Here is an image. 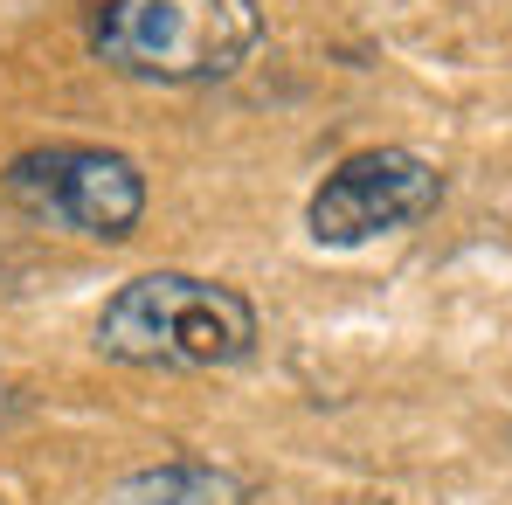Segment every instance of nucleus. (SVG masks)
<instances>
[{"instance_id":"nucleus-1","label":"nucleus","mask_w":512,"mask_h":505,"mask_svg":"<svg viewBox=\"0 0 512 505\" xmlns=\"http://www.w3.org/2000/svg\"><path fill=\"white\" fill-rule=\"evenodd\" d=\"M97 346L125 367H167V374L236 367L256 346V305L215 277L146 270L97 312Z\"/></svg>"},{"instance_id":"nucleus-2","label":"nucleus","mask_w":512,"mask_h":505,"mask_svg":"<svg viewBox=\"0 0 512 505\" xmlns=\"http://www.w3.org/2000/svg\"><path fill=\"white\" fill-rule=\"evenodd\" d=\"M263 42L256 0H104L90 49L104 70L139 84H222Z\"/></svg>"},{"instance_id":"nucleus-3","label":"nucleus","mask_w":512,"mask_h":505,"mask_svg":"<svg viewBox=\"0 0 512 505\" xmlns=\"http://www.w3.org/2000/svg\"><path fill=\"white\" fill-rule=\"evenodd\" d=\"M0 187L35 222L90 243H125L146 215V173L111 146H28L7 160Z\"/></svg>"},{"instance_id":"nucleus-4","label":"nucleus","mask_w":512,"mask_h":505,"mask_svg":"<svg viewBox=\"0 0 512 505\" xmlns=\"http://www.w3.org/2000/svg\"><path fill=\"white\" fill-rule=\"evenodd\" d=\"M443 180L429 160L402 153V146H374V153H353L326 173V187L312 194L305 222L326 250H353V243H374L388 229H409L436 208Z\"/></svg>"},{"instance_id":"nucleus-5","label":"nucleus","mask_w":512,"mask_h":505,"mask_svg":"<svg viewBox=\"0 0 512 505\" xmlns=\"http://www.w3.org/2000/svg\"><path fill=\"white\" fill-rule=\"evenodd\" d=\"M111 505H243V485L215 464H160V471L125 478Z\"/></svg>"}]
</instances>
